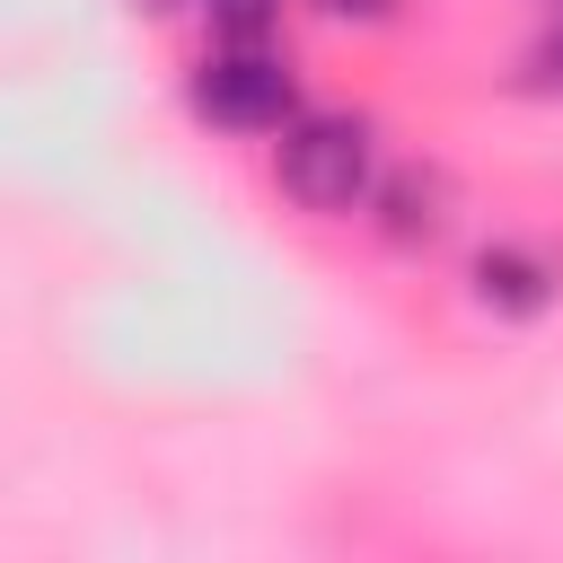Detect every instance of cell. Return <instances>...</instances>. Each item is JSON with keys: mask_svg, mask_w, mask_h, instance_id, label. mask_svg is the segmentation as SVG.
<instances>
[{"mask_svg": "<svg viewBox=\"0 0 563 563\" xmlns=\"http://www.w3.org/2000/svg\"><path fill=\"white\" fill-rule=\"evenodd\" d=\"M185 97H194V114L211 132H238V141H264V132H282L299 114V79H290V62L273 44H229V53L194 62Z\"/></svg>", "mask_w": 563, "mask_h": 563, "instance_id": "7a4b0ae2", "label": "cell"}, {"mask_svg": "<svg viewBox=\"0 0 563 563\" xmlns=\"http://www.w3.org/2000/svg\"><path fill=\"white\" fill-rule=\"evenodd\" d=\"M273 185L317 211V220H343L369 202L378 185V132L369 114H290L282 141H273Z\"/></svg>", "mask_w": 563, "mask_h": 563, "instance_id": "6da1fadb", "label": "cell"}, {"mask_svg": "<svg viewBox=\"0 0 563 563\" xmlns=\"http://www.w3.org/2000/svg\"><path fill=\"white\" fill-rule=\"evenodd\" d=\"M378 194V229L396 238V246H431L440 229H449V176L440 167H396L387 185H369Z\"/></svg>", "mask_w": 563, "mask_h": 563, "instance_id": "277c9868", "label": "cell"}, {"mask_svg": "<svg viewBox=\"0 0 563 563\" xmlns=\"http://www.w3.org/2000/svg\"><path fill=\"white\" fill-rule=\"evenodd\" d=\"M132 9H141V18H176L185 0H132Z\"/></svg>", "mask_w": 563, "mask_h": 563, "instance_id": "ba28073f", "label": "cell"}, {"mask_svg": "<svg viewBox=\"0 0 563 563\" xmlns=\"http://www.w3.org/2000/svg\"><path fill=\"white\" fill-rule=\"evenodd\" d=\"M194 9H202V26L220 44H273V26H282L290 0H194Z\"/></svg>", "mask_w": 563, "mask_h": 563, "instance_id": "5b68a950", "label": "cell"}, {"mask_svg": "<svg viewBox=\"0 0 563 563\" xmlns=\"http://www.w3.org/2000/svg\"><path fill=\"white\" fill-rule=\"evenodd\" d=\"M528 88H563V18L528 44Z\"/></svg>", "mask_w": 563, "mask_h": 563, "instance_id": "8992f818", "label": "cell"}, {"mask_svg": "<svg viewBox=\"0 0 563 563\" xmlns=\"http://www.w3.org/2000/svg\"><path fill=\"white\" fill-rule=\"evenodd\" d=\"M554 9H563V0H554Z\"/></svg>", "mask_w": 563, "mask_h": 563, "instance_id": "9c48e42d", "label": "cell"}, {"mask_svg": "<svg viewBox=\"0 0 563 563\" xmlns=\"http://www.w3.org/2000/svg\"><path fill=\"white\" fill-rule=\"evenodd\" d=\"M325 18H343V26H387L396 18V0H317Z\"/></svg>", "mask_w": 563, "mask_h": 563, "instance_id": "52a82bcc", "label": "cell"}, {"mask_svg": "<svg viewBox=\"0 0 563 563\" xmlns=\"http://www.w3.org/2000/svg\"><path fill=\"white\" fill-rule=\"evenodd\" d=\"M466 282H475V308L519 317V325H528V317H545V308L563 299V273H554L537 246H510V238H501V246H484V255L466 264Z\"/></svg>", "mask_w": 563, "mask_h": 563, "instance_id": "3957f363", "label": "cell"}]
</instances>
